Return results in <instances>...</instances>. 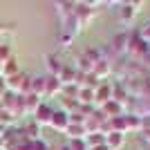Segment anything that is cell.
<instances>
[{"label":"cell","mask_w":150,"mask_h":150,"mask_svg":"<svg viewBox=\"0 0 150 150\" xmlns=\"http://www.w3.org/2000/svg\"><path fill=\"white\" fill-rule=\"evenodd\" d=\"M67 117H69V114H67V112H63V110H61V112H54V117H52L50 123L54 125L56 130H65V128L69 125V119H67Z\"/></svg>","instance_id":"obj_1"},{"label":"cell","mask_w":150,"mask_h":150,"mask_svg":"<svg viewBox=\"0 0 150 150\" xmlns=\"http://www.w3.org/2000/svg\"><path fill=\"white\" fill-rule=\"evenodd\" d=\"M34 114H36V121H38V123H50L52 117H54V112H52L45 103H40V105L36 108V112H34Z\"/></svg>","instance_id":"obj_2"},{"label":"cell","mask_w":150,"mask_h":150,"mask_svg":"<svg viewBox=\"0 0 150 150\" xmlns=\"http://www.w3.org/2000/svg\"><path fill=\"white\" fill-rule=\"evenodd\" d=\"M121 141H123V134H121V132H110L108 139H105V146L112 150V148H117V146H121Z\"/></svg>","instance_id":"obj_3"},{"label":"cell","mask_w":150,"mask_h":150,"mask_svg":"<svg viewBox=\"0 0 150 150\" xmlns=\"http://www.w3.org/2000/svg\"><path fill=\"white\" fill-rule=\"evenodd\" d=\"M18 72V65H16V61L13 58H9V61H2V74H16Z\"/></svg>","instance_id":"obj_4"},{"label":"cell","mask_w":150,"mask_h":150,"mask_svg":"<svg viewBox=\"0 0 150 150\" xmlns=\"http://www.w3.org/2000/svg\"><path fill=\"white\" fill-rule=\"evenodd\" d=\"M25 105L29 108V110H34V112H36V108L40 105V101H38V94H34V92H31L29 96L25 99Z\"/></svg>","instance_id":"obj_5"},{"label":"cell","mask_w":150,"mask_h":150,"mask_svg":"<svg viewBox=\"0 0 150 150\" xmlns=\"http://www.w3.org/2000/svg\"><path fill=\"white\" fill-rule=\"evenodd\" d=\"M67 128H69V132H72V137H74V139H79V137H81V132L85 134V130H83L81 125H67Z\"/></svg>","instance_id":"obj_6"},{"label":"cell","mask_w":150,"mask_h":150,"mask_svg":"<svg viewBox=\"0 0 150 150\" xmlns=\"http://www.w3.org/2000/svg\"><path fill=\"white\" fill-rule=\"evenodd\" d=\"M79 96H81V101H85V103H90V101H92V96H94V92H92V90H85V92H83V90H81V94H79Z\"/></svg>","instance_id":"obj_7"},{"label":"cell","mask_w":150,"mask_h":150,"mask_svg":"<svg viewBox=\"0 0 150 150\" xmlns=\"http://www.w3.org/2000/svg\"><path fill=\"white\" fill-rule=\"evenodd\" d=\"M144 38H148V40H150V23H148V27L144 29Z\"/></svg>","instance_id":"obj_8"},{"label":"cell","mask_w":150,"mask_h":150,"mask_svg":"<svg viewBox=\"0 0 150 150\" xmlns=\"http://www.w3.org/2000/svg\"><path fill=\"white\" fill-rule=\"evenodd\" d=\"M92 150H110V148H108V146L103 144V146H92Z\"/></svg>","instance_id":"obj_9"},{"label":"cell","mask_w":150,"mask_h":150,"mask_svg":"<svg viewBox=\"0 0 150 150\" xmlns=\"http://www.w3.org/2000/svg\"><path fill=\"white\" fill-rule=\"evenodd\" d=\"M58 150H69V146H61V148H58Z\"/></svg>","instance_id":"obj_10"}]
</instances>
